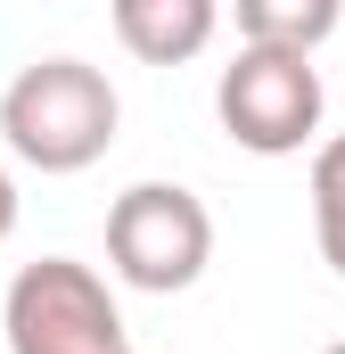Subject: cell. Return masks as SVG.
<instances>
[{
	"instance_id": "cell-3",
	"label": "cell",
	"mask_w": 345,
	"mask_h": 354,
	"mask_svg": "<svg viewBox=\"0 0 345 354\" xmlns=\"http://www.w3.org/2000/svg\"><path fill=\"white\" fill-rule=\"evenodd\" d=\"M0 338H8V354H132L115 288L75 256L17 264L8 297H0Z\"/></svg>"
},
{
	"instance_id": "cell-5",
	"label": "cell",
	"mask_w": 345,
	"mask_h": 354,
	"mask_svg": "<svg viewBox=\"0 0 345 354\" xmlns=\"http://www.w3.org/2000/svg\"><path fill=\"white\" fill-rule=\"evenodd\" d=\"M222 8L230 0H107L115 41L140 66H189V58H206L214 33H222Z\"/></svg>"
},
{
	"instance_id": "cell-4",
	"label": "cell",
	"mask_w": 345,
	"mask_h": 354,
	"mask_svg": "<svg viewBox=\"0 0 345 354\" xmlns=\"http://www.w3.org/2000/svg\"><path fill=\"white\" fill-rule=\"evenodd\" d=\"M214 115H222V132L247 157H296L321 132V115H329V91H321L313 50L239 41V58L214 75Z\"/></svg>"
},
{
	"instance_id": "cell-2",
	"label": "cell",
	"mask_w": 345,
	"mask_h": 354,
	"mask_svg": "<svg viewBox=\"0 0 345 354\" xmlns=\"http://www.w3.org/2000/svg\"><path fill=\"white\" fill-rule=\"evenodd\" d=\"M107 264L140 297H181L214 264V214L181 181H132L107 206Z\"/></svg>"
},
{
	"instance_id": "cell-8",
	"label": "cell",
	"mask_w": 345,
	"mask_h": 354,
	"mask_svg": "<svg viewBox=\"0 0 345 354\" xmlns=\"http://www.w3.org/2000/svg\"><path fill=\"white\" fill-rule=\"evenodd\" d=\"M17 231V181H8V165H0V239Z\"/></svg>"
},
{
	"instance_id": "cell-1",
	"label": "cell",
	"mask_w": 345,
	"mask_h": 354,
	"mask_svg": "<svg viewBox=\"0 0 345 354\" xmlns=\"http://www.w3.org/2000/svg\"><path fill=\"white\" fill-rule=\"evenodd\" d=\"M124 99L90 58H33L17 83L0 91V140L33 174H83L115 149Z\"/></svg>"
},
{
	"instance_id": "cell-6",
	"label": "cell",
	"mask_w": 345,
	"mask_h": 354,
	"mask_svg": "<svg viewBox=\"0 0 345 354\" xmlns=\"http://www.w3.org/2000/svg\"><path fill=\"white\" fill-rule=\"evenodd\" d=\"M239 33L247 41H271V50H321L337 33L345 0H230Z\"/></svg>"
},
{
	"instance_id": "cell-9",
	"label": "cell",
	"mask_w": 345,
	"mask_h": 354,
	"mask_svg": "<svg viewBox=\"0 0 345 354\" xmlns=\"http://www.w3.org/2000/svg\"><path fill=\"white\" fill-rule=\"evenodd\" d=\"M321 354H345V338H337V346H321Z\"/></svg>"
},
{
	"instance_id": "cell-7",
	"label": "cell",
	"mask_w": 345,
	"mask_h": 354,
	"mask_svg": "<svg viewBox=\"0 0 345 354\" xmlns=\"http://www.w3.org/2000/svg\"><path fill=\"white\" fill-rule=\"evenodd\" d=\"M313 239H321V264L345 280V132L313 149Z\"/></svg>"
}]
</instances>
